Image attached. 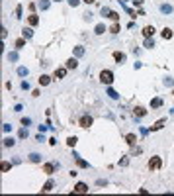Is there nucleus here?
Wrapping results in <instances>:
<instances>
[{
  "mask_svg": "<svg viewBox=\"0 0 174 196\" xmlns=\"http://www.w3.org/2000/svg\"><path fill=\"white\" fill-rule=\"evenodd\" d=\"M100 82L102 84H112L114 82V73L110 71V69H104V71H100Z\"/></svg>",
  "mask_w": 174,
  "mask_h": 196,
  "instance_id": "f257e3e1",
  "label": "nucleus"
},
{
  "mask_svg": "<svg viewBox=\"0 0 174 196\" xmlns=\"http://www.w3.org/2000/svg\"><path fill=\"white\" fill-rule=\"evenodd\" d=\"M147 167H149V171H159V169L163 167V159H161V157H151L149 163H147Z\"/></svg>",
  "mask_w": 174,
  "mask_h": 196,
  "instance_id": "f03ea898",
  "label": "nucleus"
},
{
  "mask_svg": "<svg viewBox=\"0 0 174 196\" xmlns=\"http://www.w3.org/2000/svg\"><path fill=\"white\" fill-rule=\"evenodd\" d=\"M92 116H88V114H84V116H80V120H78V124H80V128H84V130H88L90 126H92Z\"/></svg>",
  "mask_w": 174,
  "mask_h": 196,
  "instance_id": "7ed1b4c3",
  "label": "nucleus"
},
{
  "mask_svg": "<svg viewBox=\"0 0 174 196\" xmlns=\"http://www.w3.org/2000/svg\"><path fill=\"white\" fill-rule=\"evenodd\" d=\"M55 169H59V163H57V165H55V163H45L43 165V173L45 174H53Z\"/></svg>",
  "mask_w": 174,
  "mask_h": 196,
  "instance_id": "20e7f679",
  "label": "nucleus"
},
{
  "mask_svg": "<svg viewBox=\"0 0 174 196\" xmlns=\"http://www.w3.org/2000/svg\"><path fill=\"white\" fill-rule=\"evenodd\" d=\"M73 192H75V194H84V192H88V185H84V182H78V185L73 188Z\"/></svg>",
  "mask_w": 174,
  "mask_h": 196,
  "instance_id": "39448f33",
  "label": "nucleus"
},
{
  "mask_svg": "<svg viewBox=\"0 0 174 196\" xmlns=\"http://www.w3.org/2000/svg\"><path fill=\"white\" fill-rule=\"evenodd\" d=\"M143 35H145V39L153 37V35H155V28H153V26H145V28H143Z\"/></svg>",
  "mask_w": 174,
  "mask_h": 196,
  "instance_id": "423d86ee",
  "label": "nucleus"
},
{
  "mask_svg": "<svg viewBox=\"0 0 174 196\" xmlns=\"http://www.w3.org/2000/svg\"><path fill=\"white\" fill-rule=\"evenodd\" d=\"M65 67H67V69H76V67H78V59H76V57H71V59H67Z\"/></svg>",
  "mask_w": 174,
  "mask_h": 196,
  "instance_id": "0eeeda50",
  "label": "nucleus"
},
{
  "mask_svg": "<svg viewBox=\"0 0 174 196\" xmlns=\"http://www.w3.org/2000/svg\"><path fill=\"white\" fill-rule=\"evenodd\" d=\"M67 67H61V69H55V78H65L67 76Z\"/></svg>",
  "mask_w": 174,
  "mask_h": 196,
  "instance_id": "6e6552de",
  "label": "nucleus"
},
{
  "mask_svg": "<svg viewBox=\"0 0 174 196\" xmlns=\"http://www.w3.org/2000/svg\"><path fill=\"white\" fill-rule=\"evenodd\" d=\"M125 143L133 147V145L137 143V135H135V133H127V135H125Z\"/></svg>",
  "mask_w": 174,
  "mask_h": 196,
  "instance_id": "1a4fd4ad",
  "label": "nucleus"
},
{
  "mask_svg": "<svg viewBox=\"0 0 174 196\" xmlns=\"http://www.w3.org/2000/svg\"><path fill=\"white\" fill-rule=\"evenodd\" d=\"M28 24H30V26H37V24H39V16H37V14H30V16H28Z\"/></svg>",
  "mask_w": 174,
  "mask_h": 196,
  "instance_id": "9d476101",
  "label": "nucleus"
},
{
  "mask_svg": "<svg viewBox=\"0 0 174 196\" xmlns=\"http://www.w3.org/2000/svg\"><path fill=\"white\" fill-rule=\"evenodd\" d=\"M22 37H24V39H32V37H33L32 26H30V28H24V30H22Z\"/></svg>",
  "mask_w": 174,
  "mask_h": 196,
  "instance_id": "9b49d317",
  "label": "nucleus"
},
{
  "mask_svg": "<svg viewBox=\"0 0 174 196\" xmlns=\"http://www.w3.org/2000/svg\"><path fill=\"white\" fill-rule=\"evenodd\" d=\"M133 114H135L137 118H143V116H147V110L143 108V106H135V110H133Z\"/></svg>",
  "mask_w": 174,
  "mask_h": 196,
  "instance_id": "f8f14e48",
  "label": "nucleus"
},
{
  "mask_svg": "<svg viewBox=\"0 0 174 196\" xmlns=\"http://www.w3.org/2000/svg\"><path fill=\"white\" fill-rule=\"evenodd\" d=\"M53 186H55V180H51V178H49V180H47V182L41 186V192H49V190H53Z\"/></svg>",
  "mask_w": 174,
  "mask_h": 196,
  "instance_id": "ddd939ff",
  "label": "nucleus"
},
{
  "mask_svg": "<svg viewBox=\"0 0 174 196\" xmlns=\"http://www.w3.org/2000/svg\"><path fill=\"white\" fill-rule=\"evenodd\" d=\"M37 80H39V84H41V87H47V84L51 82V76H49V75H41Z\"/></svg>",
  "mask_w": 174,
  "mask_h": 196,
  "instance_id": "4468645a",
  "label": "nucleus"
},
{
  "mask_svg": "<svg viewBox=\"0 0 174 196\" xmlns=\"http://www.w3.org/2000/svg\"><path fill=\"white\" fill-rule=\"evenodd\" d=\"M114 59H116V63H123V61H125V53H121V51H114Z\"/></svg>",
  "mask_w": 174,
  "mask_h": 196,
  "instance_id": "2eb2a0df",
  "label": "nucleus"
},
{
  "mask_svg": "<svg viewBox=\"0 0 174 196\" xmlns=\"http://www.w3.org/2000/svg\"><path fill=\"white\" fill-rule=\"evenodd\" d=\"M161 106H163V98H153L151 100V108H161Z\"/></svg>",
  "mask_w": 174,
  "mask_h": 196,
  "instance_id": "dca6fc26",
  "label": "nucleus"
},
{
  "mask_svg": "<svg viewBox=\"0 0 174 196\" xmlns=\"http://www.w3.org/2000/svg\"><path fill=\"white\" fill-rule=\"evenodd\" d=\"M161 35H163V39H170L172 37V30L170 28H164L163 32H161Z\"/></svg>",
  "mask_w": 174,
  "mask_h": 196,
  "instance_id": "f3484780",
  "label": "nucleus"
},
{
  "mask_svg": "<svg viewBox=\"0 0 174 196\" xmlns=\"http://www.w3.org/2000/svg\"><path fill=\"white\" fill-rule=\"evenodd\" d=\"M164 124H166V120H164V118H163V120H159L157 124H155V126H151V131H157V130H161V128H163Z\"/></svg>",
  "mask_w": 174,
  "mask_h": 196,
  "instance_id": "a211bd4d",
  "label": "nucleus"
},
{
  "mask_svg": "<svg viewBox=\"0 0 174 196\" xmlns=\"http://www.w3.org/2000/svg\"><path fill=\"white\" fill-rule=\"evenodd\" d=\"M10 169H12V163H8V161H2V165H0V171H2V173H8Z\"/></svg>",
  "mask_w": 174,
  "mask_h": 196,
  "instance_id": "6ab92c4d",
  "label": "nucleus"
},
{
  "mask_svg": "<svg viewBox=\"0 0 174 196\" xmlns=\"http://www.w3.org/2000/svg\"><path fill=\"white\" fill-rule=\"evenodd\" d=\"M161 12L163 14H172V6L170 4H161Z\"/></svg>",
  "mask_w": 174,
  "mask_h": 196,
  "instance_id": "aec40b11",
  "label": "nucleus"
},
{
  "mask_svg": "<svg viewBox=\"0 0 174 196\" xmlns=\"http://www.w3.org/2000/svg\"><path fill=\"white\" fill-rule=\"evenodd\" d=\"M104 32H106V26H104V24H98V26L94 28V33H96V35H102Z\"/></svg>",
  "mask_w": 174,
  "mask_h": 196,
  "instance_id": "412c9836",
  "label": "nucleus"
},
{
  "mask_svg": "<svg viewBox=\"0 0 174 196\" xmlns=\"http://www.w3.org/2000/svg\"><path fill=\"white\" fill-rule=\"evenodd\" d=\"M14 45H16V49H24V47H26V39L20 37V39H16V41H14Z\"/></svg>",
  "mask_w": 174,
  "mask_h": 196,
  "instance_id": "4be33fe9",
  "label": "nucleus"
},
{
  "mask_svg": "<svg viewBox=\"0 0 174 196\" xmlns=\"http://www.w3.org/2000/svg\"><path fill=\"white\" fill-rule=\"evenodd\" d=\"M30 161H32V163H39V161H41V155H39V153H32V155H30Z\"/></svg>",
  "mask_w": 174,
  "mask_h": 196,
  "instance_id": "5701e85b",
  "label": "nucleus"
},
{
  "mask_svg": "<svg viewBox=\"0 0 174 196\" xmlns=\"http://www.w3.org/2000/svg\"><path fill=\"white\" fill-rule=\"evenodd\" d=\"M120 30H121V26L118 22H114V24H112V28H110V32H112V33H120Z\"/></svg>",
  "mask_w": 174,
  "mask_h": 196,
  "instance_id": "b1692460",
  "label": "nucleus"
},
{
  "mask_svg": "<svg viewBox=\"0 0 174 196\" xmlns=\"http://www.w3.org/2000/svg\"><path fill=\"white\" fill-rule=\"evenodd\" d=\"M80 55H84V47H82V45H76L75 47V57H80Z\"/></svg>",
  "mask_w": 174,
  "mask_h": 196,
  "instance_id": "393cba45",
  "label": "nucleus"
},
{
  "mask_svg": "<svg viewBox=\"0 0 174 196\" xmlns=\"http://www.w3.org/2000/svg\"><path fill=\"white\" fill-rule=\"evenodd\" d=\"M76 141H78V139H76L75 135H71V137L67 139V145H69V147H75V145H76Z\"/></svg>",
  "mask_w": 174,
  "mask_h": 196,
  "instance_id": "a878e982",
  "label": "nucleus"
},
{
  "mask_svg": "<svg viewBox=\"0 0 174 196\" xmlns=\"http://www.w3.org/2000/svg\"><path fill=\"white\" fill-rule=\"evenodd\" d=\"M108 96H110V98H114V100H118V98H120V94H118L114 88H108Z\"/></svg>",
  "mask_w": 174,
  "mask_h": 196,
  "instance_id": "bb28decb",
  "label": "nucleus"
},
{
  "mask_svg": "<svg viewBox=\"0 0 174 196\" xmlns=\"http://www.w3.org/2000/svg\"><path fill=\"white\" fill-rule=\"evenodd\" d=\"M76 165H78V167H84V169H86V167H88V163H86V161H84V159H80L78 155H76Z\"/></svg>",
  "mask_w": 174,
  "mask_h": 196,
  "instance_id": "cd10ccee",
  "label": "nucleus"
},
{
  "mask_svg": "<svg viewBox=\"0 0 174 196\" xmlns=\"http://www.w3.org/2000/svg\"><path fill=\"white\" fill-rule=\"evenodd\" d=\"M108 18H110V20H114V22H120V14H118V12H110Z\"/></svg>",
  "mask_w": 174,
  "mask_h": 196,
  "instance_id": "c85d7f7f",
  "label": "nucleus"
},
{
  "mask_svg": "<svg viewBox=\"0 0 174 196\" xmlns=\"http://www.w3.org/2000/svg\"><path fill=\"white\" fill-rule=\"evenodd\" d=\"M28 73H30V71H28L26 67H18V75L20 76H28Z\"/></svg>",
  "mask_w": 174,
  "mask_h": 196,
  "instance_id": "c756f323",
  "label": "nucleus"
},
{
  "mask_svg": "<svg viewBox=\"0 0 174 196\" xmlns=\"http://www.w3.org/2000/svg\"><path fill=\"white\" fill-rule=\"evenodd\" d=\"M145 47H147V49H153V47H155V41H153V37L145 39Z\"/></svg>",
  "mask_w": 174,
  "mask_h": 196,
  "instance_id": "7c9ffc66",
  "label": "nucleus"
},
{
  "mask_svg": "<svg viewBox=\"0 0 174 196\" xmlns=\"http://www.w3.org/2000/svg\"><path fill=\"white\" fill-rule=\"evenodd\" d=\"M14 139H12V137H6V139H4V147H12V145H14Z\"/></svg>",
  "mask_w": 174,
  "mask_h": 196,
  "instance_id": "2f4dec72",
  "label": "nucleus"
},
{
  "mask_svg": "<svg viewBox=\"0 0 174 196\" xmlns=\"http://www.w3.org/2000/svg\"><path fill=\"white\" fill-rule=\"evenodd\" d=\"M18 137H20V139H26V137H28V130H26V128H24V130H20Z\"/></svg>",
  "mask_w": 174,
  "mask_h": 196,
  "instance_id": "473e14b6",
  "label": "nucleus"
},
{
  "mask_svg": "<svg viewBox=\"0 0 174 196\" xmlns=\"http://www.w3.org/2000/svg\"><path fill=\"white\" fill-rule=\"evenodd\" d=\"M110 12H112V10H110L108 6H102V10H100V14H102V16H110Z\"/></svg>",
  "mask_w": 174,
  "mask_h": 196,
  "instance_id": "72a5a7b5",
  "label": "nucleus"
},
{
  "mask_svg": "<svg viewBox=\"0 0 174 196\" xmlns=\"http://www.w3.org/2000/svg\"><path fill=\"white\" fill-rule=\"evenodd\" d=\"M39 8H41V10H47V8H49V2H47V0H41V2H39Z\"/></svg>",
  "mask_w": 174,
  "mask_h": 196,
  "instance_id": "f704fd0d",
  "label": "nucleus"
},
{
  "mask_svg": "<svg viewBox=\"0 0 174 196\" xmlns=\"http://www.w3.org/2000/svg\"><path fill=\"white\" fill-rule=\"evenodd\" d=\"M120 165L121 167H127V165H129V157H123V159L120 161Z\"/></svg>",
  "mask_w": 174,
  "mask_h": 196,
  "instance_id": "c9c22d12",
  "label": "nucleus"
},
{
  "mask_svg": "<svg viewBox=\"0 0 174 196\" xmlns=\"http://www.w3.org/2000/svg\"><path fill=\"white\" fill-rule=\"evenodd\" d=\"M8 59H10V61H18V53H16V51H12V53L8 55Z\"/></svg>",
  "mask_w": 174,
  "mask_h": 196,
  "instance_id": "e433bc0d",
  "label": "nucleus"
},
{
  "mask_svg": "<svg viewBox=\"0 0 174 196\" xmlns=\"http://www.w3.org/2000/svg\"><path fill=\"white\" fill-rule=\"evenodd\" d=\"M20 87H22V90H30V82H28V80H22Z\"/></svg>",
  "mask_w": 174,
  "mask_h": 196,
  "instance_id": "4c0bfd02",
  "label": "nucleus"
},
{
  "mask_svg": "<svg viewBox=\"0 0 174 196\" xmlns=\"http://www.w3.org/2000/svg\"><path fill=\"white\" fill-rule=\"evenodd\" d=\"M67 2H69V4H71V6H73V8H75V6H78V4H80V2H82V0H67Z\"/></svg>",
  "mask_w": 174,
  "mask_h": 196,
  "instance_id": "58836bf2",
  "label": "nucleus"
},
{
  "mask_svg": "<svg viewBox=\"0 0 174 196\" xmlns=\"http://www.w3.org/2000/svg\"><path fill=\"white\" fill-rule=\"evenodd\" d=\"M30 124H32V120H30V118H22V126H26V128H28Z\"/></svg>",
  "mask_w": 174,
  "mask_h": 196,
  "instance_id": "ea45409f",
  "label": "nucleus"
},
{
  "mask_svg": "<svg viewBox=\"0 0 174 196\" xmlns=\"http://www.w3.org/2000/svg\"><path fill=\"white\" fill-rule=\"evenodd\" d=\"M2 130L4 131H12V126L10 124H2Z\"/></svg>",
  "mask_w": 174,
  "mask_h": 196,
  "instance_id": "a19ab883",
  "label": "nucleus"
},
{
  "mask_svg": "<svg viewBox=\"0 0 174 196\" xmlns=\"http://www.w3.org/2000/svg\"><path fill=\"white\" fill-rule=\"evenodd\" d=\"M16 18H22V6L16 8Z\"/></svg>",
  "mask_w": 174,
  "mask_h": 196,
  "instance_id": "79ce46f5",
  "label": "nucleus"
},
{
  "mask_svg": "<svg viewBox=\"0 0 174 196\" xmlns=\"http://www.w3.org/2000/svg\"><path fill=\"white\" fill-rule=\"evenodd\" d=\"M49 145H51V147H55V145H57V139H55V137H51V139H49Z\"/></svg>",
  "mask_w": 174,
  "mask_h": 196,
  "instance_id": "37998d69",
  "label": "nucleus"
},
{
  "mask_svg": "<svg viewBox=\"0 0 174 196\" xmlns=\"http://www.w3.org/2000/svg\"><path fill=\"white\" fill-rule=\"evenodd\" d=\"M8 37V32H6V28H2V39H6Z\"/></svg>",
  "mask_w": 174,
  "mask_h": 196,
  "instance_id": "c03bdc74",
  "label": "nucleus"
},
{
  "mask_svg": "<svg viewBox=\"0 0 174 196\" xmlns=\"http://www.w3.org/2000/svg\"><path fill=\"white\" fill-rule=\"evenodd\" d=\"M82 2H86V4H94L96 0H82Z\"/></svg>",
  "mask_w": 174,
  "mask_h": 196,
  "instance_id": "a18cd8bd",
  "label": "nucleus"
},
{
  "mask_svg": "<svg viewBox=\"0 0 174 196\" xmlns=\"http://www.w3.org/2000/svg\"><path fill=\"white\" fill-rule=\"evenodd\" d=\"M55 2H61V0H55Z\"/></svg>",
  "mask_w": 174,
  "mask_h": 196,
  "instance_id": "49530a36",
  "label": "nucleus"
},
{
  "mask_svg": "<svg viewBox=\"0 0 174 196\" xmlns=\"http://www.w3.org/2000/svg\"><path fill=\"white\" fill-rule=\"evenodd\" d=\"M125 2H127V0H125Z\"/></svg>",
  "mask_w": 174,
  "mask_h": 196,
  "instance_id": "de8ad7c7",
  "label": "nucleus"
},
{
  "mask_svg": "<svg viewBox=\"0 0 174 196\" xmlns=\"http://www.w3.org/2000/svg\"><path fill=\"white\" fill-rule=\"evenodd\" d=\"M172 94H174V92H172Z\"/></svg>",
  "mask_w": 174,
  "mask_h": 196,
  "instance_id": "09e8293b",
  "label": "nucleus"
}]
</instances>
